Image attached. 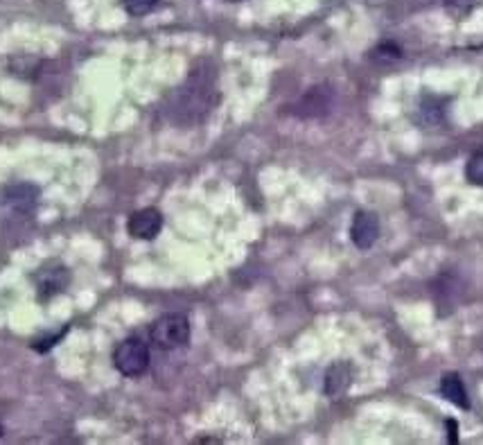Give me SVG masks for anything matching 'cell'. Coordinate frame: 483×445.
I'll return each instance as SVG.
<instances>
[{"label":"cell","instance_id":"6da1fadb","mask_svg":"<svg viewBox=\"0 0 483 445\" xmlns=\"http://www.w3.org/2000/svg\"><path fill=\"white\" fill-rule=\"evenodd\" d=\"M217 102L219 91L215 84V75L210 70H195L187 77V82L172 96L166 114L175 125L190 127V125L204 123L213 114Z\"/></svg>","mask_w":483,"mask_h":445},{"label":"cell","instance_id":"7a4b0ae2","mask_svg":"<svg viewBox=\"0 0 483 445\" xmlns=\"http://www.w3.org/2000/svg\"><path fill=\"white\" fill-rule=\"evenodd\" d=\"M149 339L161 350H176L190 341V319L181 312H167L149 328Z\"/></svg>","mask_w":483,"mask_h":445},{"label":"cell","instance_id":"3957f363","mask_svg":"<svg viewBox=\"0 0 483 445\" xmlns=\"http://www.w3.org/2000/svg\"><path fill=\"white\" fill-rule=\"evenodd\" d=\"M114 364L125 378H140L149 369V346L140 337H126L116 346Z\"/></svg>","mask_w":483,"mask_h":445},{"label":"cell","instance_id":"277c9868","mask_svg":"<svg viewBox=\"0 0 483 445\" xmlns=\"http://www.w3.org/2000/svg\"><path fill=\"white\" fill-rule=\"evenodd\" d=\"M70 283V274L61 262H48V265L41 267L35 274V285L36 294H39V301H48V298L57 297L64 292Z\"/></svg>","mask_w":483,"mask_h":445},{"label":"cell","instance_id":"5b68a950","mask_svg":"<svg viewBox=\"0 0 483 445\" xmlns=\"http://www.w3.org/2000/svg\"><path fill=\"white\" fill-rule=\"evenodd\" d=\"M379 238V219L370 210H357L350 224V240L357 249L368 251Z\"/></svg>","mask_w":483,"mask_h":445},{"label":"cell","instance_id":"8992f818","mask_svg":"<svg viewBox=\"0 0 483 445\" xmlns=\"http://www.w3.org/2000/svg\"><path fill=\"white\" fill-rule=\"evenodd\" d=\"M163 228V213L158 208L136 210L126 222V231L136 240H154Z\"/></svg>","mask_w":483,"mask_h":445},{"label":"cell","instance_id":"52a82bcc","mask_svg":"<svg viewBox=\"0 0 483 445\" xmlns=\"http://www.w3.org/2000/svg\"><path fill=\"white\" fill-rule=\"evenodd\" d=\"M36 197H39V190L30 184H18V186H9L5 190V204L18 215H32L36 208Z\"/></svg>","mask_w":483,"mask_h":445},{"label":"cell","instance_id":"ba28073f","mask_svg":"<svg viewBox=\"0 0 483 445\" xmlns=\"http://www.w3.org/2000/svg\"><path fill=\"white\" fill-rule=\"evenodd\" d=\"M350 382H353V369L346 362H337L327 369L326 382H323V391L330 398H339L341 393L348 391Z\"/></svg>","mask_w":483,"mask_h":445},{"label":"cell","instance_id":"9c48e42d","mask_svg":"<svg viewBox=\"0 0 483 445\" xmlns=\"http://www.w3.org/2000/svg\"><path fill=\"white\" fill-rule=\"evenodd\" d=\"M440 396L448 402H452L458 410H470V398H468V389L463 384L458 373H445L440 378Z\"/></svg>","mask_w":483,"mask_h":445},{"label":"cell","instance_id":"30bf717a","mask_svg":"<svg viewBox=\"0 0 483 445\" xmlns=\"http://www.w3.org/2000/svg\"><path fill=\"white\" fill-rule=\"evenodd\" d=\"M327 111H330V96L323 88H312L301 100L297 114L303 118H317V116L327 114Z\"/></svg>","mask_w":483,"mask_h":445},{"label":"cell","instance_id":"8fae6325","mask_svg":"<svg viewBox=\"0 0 483 445\" xmlns=\"http://www.w3.org/2000/svg\"><path fill=\"white\" fill-rule=\"evenodd\" d=\"M400 57H402V50L397 48L396 44H391V41H384V44H379L377 48L370 53V59H373L375 64H393Z\"/></svg>","mask_w":483,"mask_h":445},{"label":"cell","instance_id":"7c38bea8","mask_svg":"<svg viewBox=\"0 0 483 445\" xmlns=\"http://www.w3.org/2000/svg\"><path fill=\"white\" fill-rule=\"evenodd\" d=\"M466 179L472 186H483V149L472 154L466 163Z\"/></svg>","mask_w":483,"mask_h":445},{"label":"cell","instance_id":"4fadbf2b","mask_svg":"<svg viewBox=\"0 0 483 445\" xmlns=\"http://www.w3.org/2000/svg\"><path fill=\"white\" fill-rule=\"evenodd\" d=\"M158 3L161 0H122V7H125V12L129 14V16H145V14L154 12V9L158 7Z\"/></svg>","mask_w":483,"mask_h":445},{"label":"cell","instance_id":"5bb4252c","mask_svg":"<svg viewBox=\"0 0 483 445\" xmlns=\"http://www.w3.org/2000/svg\"><path fill=\"white\" fill-rule=\"evenodd\" d=\"M445 7L454 14V16H468L475 7H479L481 0H443Z\"/></svg>","mask_w":483,"mask_h":445},{"label":"cell","instance_id":"9a60e30c","mask_svg":"<svg viewBox=\"0 0 483 445\" xmlns=\"http://www.w3.org/2000/svg\"><path fill=\"white\" fill-rule=\"evenodd\" d=\"M65 330H68V326L64 328V330L59 332V335H53V337H45V339H35V344H32V349L36 350V353H48L53 346H57V341L61 339V337L65 335Z\"/></svg>","mask_w":483,"mask_h":445},{"label":"cell","instance_id":"2e32d148","mask_svg":"<svg viewBox=\"0 0 483 445\" xmlns=\"http://www.w3.org/2000/svg\"><path fill=\"white\" fill-rule=\"evenodd\" d=\"M445 428H448V441L452 443V445H457L458 443V425H457V420L448 419V420H445Z\"/></svg>","mask_w":483,"mask_h":445},{"label":"cell","instance_id":"e0dca14e","mask_svg":"<svg viewBox=\"0 0 483 445\" xmlns=\"http://www.w3.org/2000/svg\"><path fill=\"white\" fill-rule=\"evenodd\" d=\"M0 437H3V425H0Z\"/></svg>","mask_w":483,"mask_h":445},{"label":"cell","instance_id":"ac0fdd59","mask_svg":"<svg viewBox=\"0 0 483 445\" xmlns=\"http://www.w3.org/2000/svg\"><path fill=\"white\" fill-rule=\"evenodd\" d=\"M231 3H240V0H231Z\"/></svg>","mask_w":483,"mask_h":445}]
</instances>
